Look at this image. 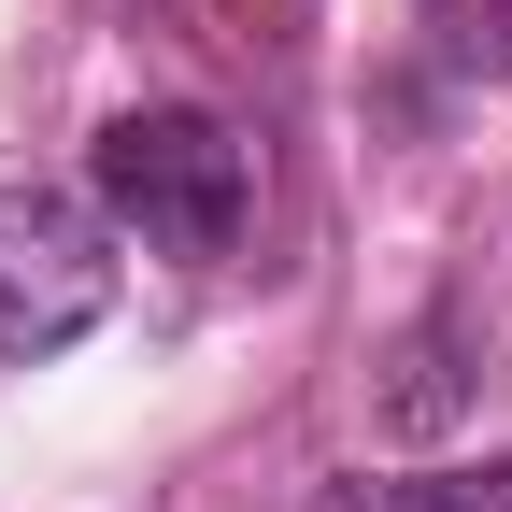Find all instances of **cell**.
<instances>
[{"instance_id":"4","label":"cell","mask_w":512,"mask_h":512,"mask_svg":"<svg viewBox=\"0 0 512 512\" xmlns=\"http://www.w3.org/2000/svg\"><path fill=\"white\" fill-rule=\"evenodd\" d=\"M413 29L456 86H512V0H413Z\"/></svg>"},{"instance_id":"3","label":"cell","mask_w":512,"mask_h":512,"mask_svg":"<svg viewBox=\"0 0 512 512\" xmlns=\"http://www.w3.org/2000/svg\"><path fill=\"white\" fill-rule=\"evenodd\" d=\"M313 512H512V456H456V470H356Z\"/></svg>"},{"instance_id":"1","label":"cell","mask_w":512,"mask_h":512,"mask_svg":"<svg viewBox=\"0 0 512 512\" xmlns=\"http://www.w3.org/2000/svg\"><path fill=\"white\" fill-rule=\"evenodd\" d=\"M86 200L143 242V256L214 271V256L242 242V214H256V157H242L228 114H200V100H143V114H114L100 143H86Z\"/></svg>"},{"instance_id":"2","label":"cell","mask_w":512,"mask_h":512,"mask_svg":"<svg viewBox=\"0 0 512 512\" xmlns=\"http://www.w3.org/2000/svg\"><path fill=\"white\" fill-rule=\"evenodd\" d=\"M114 313V214L86 185L0 171V356H72Z\"/></svg>"}]
</instances>
